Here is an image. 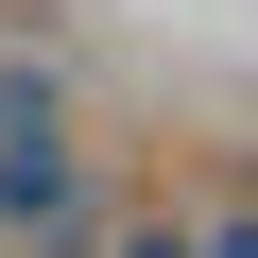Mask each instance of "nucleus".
Returning a JSON list of instances; mask_svg holds the SVG:
<instances>
[{
    "label": "nucleus",
    "mask_w": 258,
    "mask_h": 258,
    "mask_svg": "<svg viewBox=\"0 0 258 258\" xmlns=\"http://www.w3.org/2000/svg\"><path fill=\"white\" fill-rule=\"evenodd\" d=\"M86 241V138L52 69H0V258H69Z\"/></svg>",
    "instance_id": "nucleus-1"
},
{
    "label": "nucleus",
    "mask_w": 258,
    "mask_h": 258,
    "mask_svg": "<svg viewBox=\"0 0 258 258\" xmlns=\"http://www.w3.org/2000/svg\"><path fill=\"white\" fill-rule=\"evenodd\" d=\"M103 258H207V224H120Z\"/></svg>",
    "instance_id": "nucleus-2"
},
{
    "label": "nucleus",
    "mask_w": 258,
    "mask_h": 258,
    "mask_svg": "<svg viewBox=\"0 0 258 258\" xmlns=\"http://www.w3.org/2000/svg\"><path fill=\"white\" fill-rule=\"evenodd\" d=\"M207 258H258V207H224V224H207Z\"/></svg>",
    "instance_id": "nucleus-3"
}]
</instances>
